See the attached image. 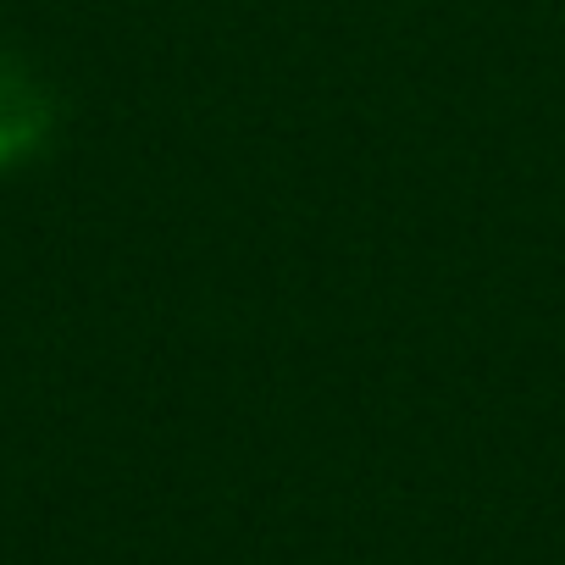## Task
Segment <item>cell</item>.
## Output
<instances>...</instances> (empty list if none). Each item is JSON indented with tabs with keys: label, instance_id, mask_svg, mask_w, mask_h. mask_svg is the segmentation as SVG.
Segmentation results:
<instances>
[{
	"label": "cell",
	"instance_id": "obj_1",
	"mask_svg": "<svg viewBox=\"0 0 565 565\" xmlns=\"http://www.w3.org/2000/svg\"><path fill=\"white\" fill-rule=\"evenodd\" d=\"M51 122H56V106L45 84L23 62L0 56V167L29 161L51 139Z\"/></svg>",
	"mask_w": 565,
	"mask_h": 565
}]
</instances>
